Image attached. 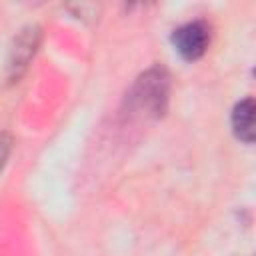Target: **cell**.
Here are the masks:
<instances>
[{
    "instance_id": "6da1fadb",
    "label": "cell",
    "mask_w": 256,
    "mask_h": 256,
    "mask_svg": "<svg viewBox=\"0 0 256 256\" xmlns=\"http://www.w3.org/2000/svg\"><path fill=\"white\" fill-rule=\"evenodd\" d=\"M168 74L162 68H152L142 74L134 86L132 100L140 110H146L154 116L162 114L168 102Z\"/></svg>"
},
{
    "instance_id": "7a4b0ae2",
    "label": "cell",
    "mask_w": 256,
    "mask_h": 256,
    "mask_svg": "<svg viewBox=\"0 0 256 256\" xmlns=\"http://www.w3.org/2000/svg\"><path fill=\"white\" fill-rule=\"evenodd\" d=\"M40 44V28L30 24L18 32V36L12 42L8 62H6V76L10 82L18 80L22 72L28 68L32 56L36 54V48Z\"/></svg>"
},
{
    "instance_id": "3957f363",
    "label": "cell",
    "mask_w": 256,
    "mask_h": 256,
    "mask_svg": "<svg viewBox=\"0 0 256 256\" xmlns=\"http://www.w3.org/2000/svg\"><path fill=\"white\" fill-rule=\"evenodd\" d=\"M172 42L176 52L184 58V60H198L204 56L208 44H210V30L202 20H194V22H186L180 28L174 30L172 34Z\"/></svg>"
},
{
    "instance_id": "277c9868",
    "label": "cell",
    "mask_w": 256,
    "mask_h": 256,
    "mask_svg": "<svg viewBox=\"0 0 256 256\" xmlns=\"http://www.w3.org/2000/svg\"><path fill=\"white\" fill-rule=\"evenodd\" d=\"M232 130L236 134L238 140L252 144L254 142V100L252 98H244L240 100L234 110H232Z\"/></svg>"
},
{
    "instance_id": "5b68a950",
    "label": "cell",
    "mask_w": 256,
    "mask_h": 256,
    "mask_svg": "<svg viewBox=\"0 0 256 256\" xmlns=\"http://www.w3.org/2000/svg\"><path fill=\"white\" fill-rule=\"evenodd\" d=\"M10 150H12V136L10 134H2L0 136V172L10 156Z\"/></svg>"
}]
</instances>
